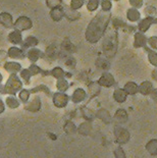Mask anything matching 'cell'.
Wrapping results in <instances>:
<instances>
[{
    "label": "cell",
    "instance_id": "6da1fadb",
    "mask_svg": "<svg viewBox=\"0 0 157 158\" xmlns=\"http://www.w3.org/2000/svg\"><path fill=\"white\" fill-rule=\"evenodd\" d=\"M110 21V13L100 11L91 23H89L86 31V39L90 43H97L104 35Z\"/></svg>",
    "mask_w": 157,
    "mask_h": 158
},
{
    "label": "cell",
    "instance_id": "7a4b0ae2",
    "mask_svg": "<svg viewBox=\"0 0 157 158\" xmlns=\"http://www.w3.org/2000/svg\"><path fill=\"white\" fill-rule=\"evenodd\" d=\"M116 47H118V39H116L115 33L110 32L109 36H107L103 43V49L104 53L107 56H113L115 54Z\"/></svg>",
    "mask_w": 157,
    "mask_h": 158
},
{
    "label": "cell",
    "instance_id": "3957f363",
    "mask_svg": "<svg viewBox=\"0 0 157 158\" xmlns=\"http://www.w3.org/2000/svg\"><path fill=\"white\" fill-rule=\"evenodd\" d=\"M153 23H155V18H151V16H146L142 21H140L138 23V29L141 33H145L149 30Z\"/></svg>",
    "mask_w": 157,
    "mask_h": 158
},
{
    "label": "cell",
    "instance_id": "277c9868",
    "mask_svg": "<svg viewBox=\"0 0 157 158\" xmlns=\"http://www.w3.org/2000/svg\"><path fill=\"white\" fill-rule=\"evenodd\" d=\"M147 43H148V39L144 35V33L137 32L134 36V47L135 48H141V47H145Z\"/></svg>",
    "mask_w": 157,
    "mask_h": 158
},
{
    "label": "cell",
    "instance_id": "5b68a950",
    "mask_svg": "<svg viewBox=\"0 0 157 158\" xmlns=\"http://www.w3.org/2000/svg\"><path fill=\"white\" fill-rule=\"evenodd\" d=\"M126 19L132 23L138 22L141 19V13L138 10V8H129L128 11H126Z\"/></svg>",
    "mask_w": 157,
    "mask_h": 158
},
{
    "label": "cell",
    "instance_id": "8992f818",
    "mask_svg": "<svg viewBox=\"0 0 157 158\" xmlns=\"http://www.w3.org/2000/svg\"><path fill=\"white\" fill-rule=\"evenodd\" d=\"M99 84L105 87H110L114 84V79H113L111 73H103L102 77L99 80Z\"/></svg>",
    "mask_w": 157,
    "mask_h": 158
},
{
    "label": "cell",
    "instance_id": "52a82bcc",
    "mask_svg": "<svg viewBox=\"0 0 157 158\" xmlns=\"http://www.w3.org/2000/svg\"><path fill=\"white\" fill-rule=\"evenodd\" d=\"M50 15L53 21L55 22H58L64 16V10L61 8V7H55V8H52L51 12H50Z\"/></svg>",
    "mask_w": 157,
    "mask_h": 158
},
{
    "label": "cell",
    "instance_id": "ba28073f",
    "mask_svg": "<svg viewBox=\"0 0 157 158\" xmlns=\"http://www.w3.org/2000/svg\"><path fill=\"white\" fill-rule=\"evenodd\" d=\"M145 49L148 52V59L149 62L151 63L153 66H156L157 68V52H155L154 50H151L148 47H145Z\"/></svg>",
    "mask_w": 157,
    "mask_h": 158
},
{
    "label": "cell",
    "instance_id": "9c48e42d",
    "mask_svg": "<svg viewBox=\"0 0 157 158\" xmlns=\"http://www.w3.org/2000/svg\"><path fill=\"white\" fill-rule=\"evenodd\" d=\"M125 91L126 93H129V94H135L137 91H138V86H137L135 83L129 82L125 86Z\"/></svg>",
    "mask_w": 157,
    "mask_h": 158
},
{
    "label": "cell",
    "instance_id": "30bf717a",
    "mask_svg": "<svg viewBox=\"0 0 157 158\" xmlns=\"http://www.w3.org/2000/svg\"><path fill=\"white\" fill-rule=\"evenodd\" d=\"M126 92L125 90H122V89H118V90H116L115 92H114V98L115 100H118V102H122L123 100L126 99Z\"/></svg>",
    "mask_w": 157,
    "mask_h": 158
},
{
    "label": "cell",
    "instance_id": "8fae6325",
    "mask_svg": "<svg viewBox=\"0 0 157 158\" xmlns=\"http://www.w3.org/2000/svg\"><path fill=\"white\" fill-rule=\"evenodd\" d=\"M152 85L149 82H144L142 83V85L140 86V92L143 94H148L150 91H151Z\"/></svg>",
    "mask_w": 157,
    "mask_h": 158
},
{
    "label": "cell",
    "instance_id": "7c38bea8",
    "mask_svg": "<svg viewBox=\"0 0 157 158\" xmlns=\"http://www.w3.org/2000/svg\"><path fill=\"white\" fill-rule=\"evenodd\" d=\"M99 6V0H89L88 4H87V8L89 11H94L98 8Z\"/></svg>",
    "mask_w": 157,
    "mask_h": 158
},
{
    "label": "cell",
    "instance_id": "4fadbf2b",
    "mask_svg": "<svg viewBox=\"0 0 157 158\" xmlns=\"http://www.w3.org/2000/svg\"><path fill=\"white\" fill-rule=\"evenodd\" d=\"M112 7V3L110 0H101V8L102 11L109 12L110 9Z\"/></svg>",
    "mask_w": 157,
    "mask_h": 158
},
{
    "label": "cell",
    "instance_id": "5bb4252c",
    "mask_svg": "<svg viewBox=\"0 0 157 158\" xmlns=\"http://www.w3.org/2000/svg\"><path fill=\"white\" fill-rule=\"evenodd\" d=\"M144 13L146 16H151V18H155V16H157V10L155 7H153V6H148V7H146L144 10Z\"/></svg>",
    "mask_w": 157,
    "mask_h": 158
},
{
    "label": "cell",
    "instance_id": "9a60e30c",
    "mask_svg": "<svg viewBox=\"0 0 157 158\" xmlns=\"http://www.w3.org/2000/svg\"><path fill=\"white\" fill-rule=\"evenodd\" d=\"M40 55H41V52H40L38 49H31V50H30V52H29L30 59L33 60V61H36V60H38Z\"/></svg>",
    "mask_w": 157,
    "mask_h": 158
},
{
    "label": "cell",
    "instance_id": "2e32d148",
    "mask_svg": "<svg viewBox=\"0 0 157 158\" xmlns=\"http://www.w3.org/2000/svg\"><path fill=\"white\" fill-rule=\"evenodd\" d=\"M85 3V0H72L71 2V8L73 10H76V9L81 8Z\"/></svg>",
    "mask_w": 157,
    "mask_h": 158
},
{
    "label": "cell",
    "instance_id": "e0dca14e",
    "mask_svg": "<svg viewBox=\"0 0 157 158\" xmlns=\"http://www.w3.org/2000/svg\"><path fill=\"white\" fill-rule=\"evenodd\" d=\"M9 39H10V41H11L12 43L19 44V43L21 42V40H22V36H21V34H19V33H18V32H12V33H10Z\"/></svg>",
    "mask_w": 157,
    "mask_h": 158
},
{
    "label": "cell",
    "instance_id": "ac0fdd59",
    "mask_svg": "<svg viewBox=\"0 0 157 158\" xmlns=\"http://www.w3.org/2000/svg\"><path fill=\"white\" fill-rule=\"evenodd\" d=\"M9 56L19 58V57L23 56V52L21 51V49H16V51H14V48H11L10 50H9Z\"/></svg>",
    "mask_w": 157,
    "mask_h": 158
},
{
    "label": "cell",
    "instance_id": "d6986e66",
    "mask_svg": "<svg viewBox=\"0 0 157 158\" xmlns=\"http://www.w3.org/2000/svg\"><path fill=\"white\" fill-rule=\"evenodd\" d=\"M60 3H61V0H47V5L50 8L59 7Z\"/></svg>",
    "mask_w": 157,
    "mask_h": 158
},
{
    "label": "cell",
    "instance_id": "ffe728a7",
    "mask_svg": "<svg viewBox=\"0 0 157 158\" xmlns=\"http://www.w3.org/2000/svg\"><path fill=\"white\" fill-rule=\"evenodd\" d=\"M148 44L151 48L157 50V37L153 36V37H151V38H149L148 39Z\"/></svg>",
    "mask_w": 157,
    "mask_h": 158
},
{
    "label": "cell",
    "instance_id": "44dd1931",
    "mask_svg": "<svg viewBox=\"0 0 157 158\" xmlns=\"http://www.w3.org/2000/svg\"><path fill=\"white\" fill-rule=\"evenodd\" d=\"M130 4L134 8H140L143 5V0H130Z\"/></svg>",
    "mask_w": 157,
    "mask_h": 158
},
{
    "label": "cell",
    "instance_id": "7402d4cb",
    "mask_svg": "<svg viewBox=\"0 0 157 158\" xmlns=\"http://www.w3.org/2000/svg\"><path fill=\"white\" fill-rule=\"evenodd\" d=\"M52 73L56 78H61V77H63V75H64V73H63V70L60 68H55L52 70Z\"/></svg>",
    "mask_w": 157,
    "mask_h": 158
},
{
    "label": "cell",
    "instance_id": "603a6c76",
    "mask_svg": "<svg viewBox=\"0 0 157 158\" xmlns=\"http://www.w3.org/2000/svg\"><path fill=\"white\" fill-rule=\"evenodd\" d=\"M157 23V16H156V19H155V23Z\"/></svg>",
    "mask_w": 157,
    "mask_h": 158
},
{
    "label": "cell",
    "instance_id": "cb8c5ba5",
    "mask_svg": "<svg viewBox=\"0 0 157 158\" xmlns=\"http://www.w3.org/2000/svg\"><path fill=\"white\" fill-rule=\"evenodd\" d=\"M114 1H118V0H114Z\"/></svg>",
    "mask_w": 157,
    "mask_h": 158
}]
</instances>
